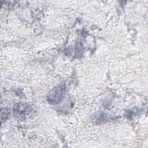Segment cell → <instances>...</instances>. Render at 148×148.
<instances>
[{"mask_svg": "<svg viewBox=\"0 0 148 148\" xmlns=\"http://www.w3.org/2000/svg\"><path fill=\"white\" fill-rule=\"evenodd\" d=\"M65 90L66 86L64 83L58 85L49 92L47 96L48 102L52 105L60 103L64 98Z\"/></svg>", "mask_w": 148, "mask_h": 148, "instance_id": "6da1fadb", "label": "cell"}, {"mask_svg": "<svg viewBox=\"0 0 148 148\" xmlns=\"http://www.w3.org/2000/svg\"><path fill=\"white\" fill-rule=\"evenodd\" d=\"M108 119H109L108 116L104 113H101V112L97 113L95 116H94V117H93V120L98 123L106 121Z\"/></svg>", "mask_w": 148, "mask_h": 148, "instance_id": "7a4b0ae2", "label": "cell"}]
</instances>
